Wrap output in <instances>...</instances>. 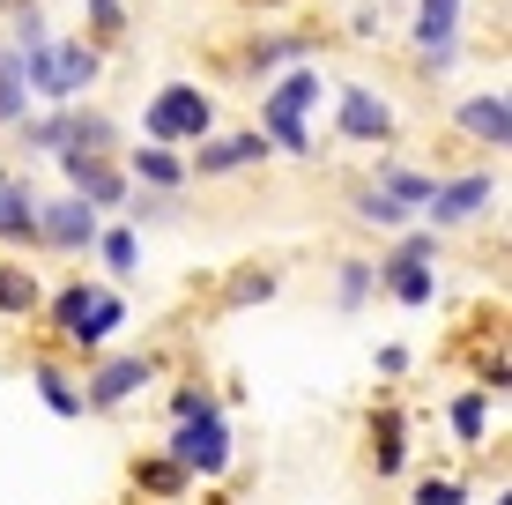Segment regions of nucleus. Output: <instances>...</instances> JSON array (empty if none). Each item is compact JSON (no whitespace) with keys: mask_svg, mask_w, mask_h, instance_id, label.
Listing matches in <instances>:
<instances>
[{"mask_svg":"<svg viewBox=\"0 0 512 505\" xmlns=\"http://www.w3.org/2000/svg\"><path fill=\"white\" fill-rule=\"evenodd\" d=\"M141 127H149L156 149L164 142H201V134L216 127V104L193 90V82H164V90L149 97V119H141Z\"/></svg>","mask_w":512,"mask_h":505,"instance_id":"f257e3e1","label":"nucleus"},{"mask_svg":"<svg viewBox=\"0 0 512 505\" xmlns=\"http://www.w3.org/2000/svg\"><path fill=\"white\" fill-rule=\"evenodd\" d=\"M312 104H320V67H297L290 82H282V90L268 97V112H260V142H275V149H305L312 134H305V112Z\"/></svg>","mask_w":512,"mask_h":505,"instance_id":"f03ea898","label":"nucleus"},{"mask_svg":"<svg viewBox=\"0 0 512 505\" xmlns=\"http://www.w3.org/2000/svg\"><path fill=\"white\" fill-rule=\"evenodd\" d=\"M186 468V476H216L223 461H231V439H223V416L216 402H208L201 416H179V454H171Z\"/></svg>","mask_w":512,"mask_h":505,"instance_id":"7ed1b4c3","label":"nucleus"},{"mask_svg":"<svg viewBox=\"0 0 512 505\" xmlns=\"http://www.w3.org/2000/svg\"><path fill=\"white\" fill-rule=\"evenodd\" d=\"M119 320H127V305H119L112 290H60V327L75 342H104Z\"/></svg>","mask_w":512,"mask_h":505,"instance_id":"20e7f679","label":"nucleus"},{"mask_svg":"<svg viewBox=\"0 0 512 505\" xmlns=\"http://www.w3.org/2000/svg\"><path fill=\"white\" fill-rule=\"evenodd\" d=\"M38 238H45V246H60V253H82V246H97V208L82 201V194H67V201L38 208Z\"/></svg>","mask_w":512,"mask_h":505,"instance_id":"39448f33","label":"nucleus"},{"mask_svg":"<svg viewBox=\"0 0 512 505\" xmlns=\"http://www.w3.org/2000/svg\"><path fill=\"white\" fill-rule=\"evenodd\" d=\"M431 253H438V238H409V246H401V253L379 268V283L394 290L401 305H431V268H423Z\"/></svg>","mask_w":512,"mask_h":505,"instance_id":"423d86ee","label":"nucleus"},{"mask_svg":"<svg viewBox=\"0 0 512 505\" xmlns=\"http://www.w3.org/2000/svg\"><path fill=\"white\" fill-rule=\"evenodd\" d=\"M453 30H461V0H423L416 45H423V67H431V75H446V67H453Z\"/></svg>","mask_w":512,"mask_h":505,"instance_id":"0eeeda50","label":"nucleus"},{"mask_svg":"<svg viewBox=\"0 0 512 505\" xmlns=\"http://www.w3.org/2000/svg\"><path fill=\"white\" fill-rule=\"evenodd\" d=\"M342 134L349 142H386L394 134V104L372 90H342Z\"/></svg>","mask_w":512,"mask_h":505,"instance_id":"6e6552de","label":"nucleus"},{"mask_svg":"<svg viewBox=\"0 0 512 505\" xmlns=\"http://www.w3.org/2000/svg\"><path fill=\"white\" fill-rule=\"evenodd\" d=\"M149 379V357H112L104 372L90 379V409H112V402H127V394Z\"/></svg>","mask_w":512,"mask_h":505,"instance_id":"1a4fd4ad","label":"nucleus"},{"mask_svg":"<svg viewBox=\"0 0 512 505\" xmlns=\"http://www.w3.org/2000/svg\"><path fill=\"white\" fill-rule=\"evenodd\" d=\"M60 164H67V179H75V194L90 201V208H97V201L112 208L119 194H127V186H119V171H104L97 156H67V149H60Z\"/></svg>","mask_w":512,"mask_h":505,"instance_id":"9d476101","label":"nucleus"},{"mask_svg":"<svg viewBox=\"0 0 512 505\" xmlns=\"http://www.w3.org/2000/svg\"><path fill=\"white\" fill-rule=\"evenodd\" d=\"M461 127L475 134V142H498V149H505V134H512L505 97H475V104H461Z\"/></svg>","mask_w":512,"mask_h":505,"instance_id":"9b49d317","label":"nucleus"},{"mask_svg":"<svg viewBox=\"0 0 512 505\" xmlns=\"http://www.w3.org/2000/svg\"><path fill=\"white\" fill-rule=\"evenodd\" d=\"M0 238H38V201L15 179H0Z\"/></svg>","mask_w":512,"mask_h":505,"instance_id":"f8f14e48","label":"nucleus"},{"mask_svg":"<svg viewBox=\"0 0 512 505\" xmlns=\"http://www.w3.org/2000/svg\"><path fill=\"white\" fill-rule=\"evenodd\" d=\"M490 186H498V179H461V186H446V194H431V216H438V223L475 216V208L490 201Z\"/></svg>","mask_w":512,"mask_h":505,"instance_id":"ddd939ff","label":"nucleus"},{"mask_svg":"<svg viewBox=\"0 0 512 505\" xmlns=\"http://www.w3.org/2000/svg\"><path fill=\"white\" fill-rule=\"evenodd\" d=\"M253 156H268V142H260V134L216 142V149H201V179H216V171H238V164H253Z\"/></svg>","mask_w":512,"mask_h":505,"instance_id":"4468645a","label":"nucleus"},{"mask_svg":"<svg viewBox=\"0 0 512 505\" xmlns=\"http://www.w3.org/2000/svg\"><path fill=\"white\" fill-rule=\"evenodd\" d=\"M23 104H30L23 60H15V52H0V119H23Z\"/></svg>","mask_w":512,"mask_h":505,"instance_id":"2eb2a0df","label":"nucleus"},{"mask_svg":"<svg viewBox=\"0 0 512 505\" xmlns=\"http://www.w3.org/2000/svg\"><path fill=\"white\" fill-rule=\"evenodd\" d=\"M134 171H141L149 186H179V179H186V164H179L171 149H141V156H134Z\"/></svg>","mask_w":512,"mask_h":505,"instance_id":"dca6fc26","label":"nucleus"},{"mask_svg":"<svg viewBox=\"0 0 512 505\" xmlns=\"http://www.w3.org/2000/svg\"><path fill=\"white\" fill-rule=\"evenodd\" d=\"M30 305H38V283L23 268H0V312H30Z\"/></svg>","mask_w":512,"mask_h":505,"instance_id":"f3484780","label":"nucleus"},{"mask_svg":"<svg viewBox=\"0 0 512 505\" xmlns=\"http://www.w3.org/2000/svg\"><path fill=\"white\" fill-rule=\"evenodd\" d=\"M104 260H112V275H134V260H141V238L134 231H112V238H97Z\"/></svg>","mask_w":512,"mask_h":505,"instance_id":"a211bd4d","label":"nucleus"},{"mask_svg":"<svg viewBox=\"0 0 512 505\" xmlns=\"http://www.w3.org/2000/svg\"><path fill=\"white\" fill-rule=\"evenodd\" d=\"M386 186H394L386 201H401V208H409V201H431V194H438V186H431V179H416V171H386Z\"/></svg>","mask_w":512,"mask_h":505,"instance_id":"6ab92c4d","label":"nucleus"},{"mask_svg":"<svg viewBox=\"0 0 512 505\" xmlns=\"http://www.w3.org/2000/svg\"><path fill=\"white\" fill-rule=\"evenodd\" d=\"M483 394H461V402H453V431H461V439H483Z\"/></svg>","mask_w":512,"mask_h":505,"instance_id":"aec40b11","label":"nucleus"},{"mask_svg":"<svg viewBox=\"0 0 512 505\" xmlns=\"http://www.w3.org/2000/svg\"><path fill=\"white\" fill-rule=\"evenodd\" d=\"M38 387H45V402H52V409H60V416H75V409H82V394H75V387H67V379H60V372H52V364H45V372H38Z\"/></svg>","mask_w":512,"mask_h":505,"instance_id":"412c9836","label":"nucleus"},{"mask_svg":"<svg viewBox=\"0 0 512 505\" xmlns=\"http://www.w3.org/2000/svg\"><path fill=\"white\" fill-rule=\"evenodd\" d=\"M179 476H186V468H179V461H156V468H149V476H141V483H149V491H156V498H171V491H179Z\"/></svg>","mask_w":512,"mask_h":505,"instance_id":"4be33fe9","label":"nucleus"},{"mask_svg":"<svg viewBox=\"0 0 512 505\" xmlns=\"http://www.w3.org/2000/svg\"><path fill=\"white\" fill-rule=\"evenodd\" d=\"M372 290V268H342V305H357Z\"/></svg>","mask_w":512,"mask_h":505,"instance_id":"5701e85b","label":"nucleus"},{"mask_svg":"<svg viewBox=\"0 0 512 505\" xmlns=\"http://www.w3.org/2000/svg\"><path fill=\"white\" fill-rule=\"evenodd\" d=\"M90 23L97 30H119V23H127V8H119V0H90Z\"/></svg>","mask_w":512,"mask_h":505,"instance_id":"b1692460","label":"nucleus"},{"mask_svg":"<svg viewBox=\"0 0 512 505\" xmlns=\"http://www.w3.org/2000/svg\"><path fill=\"white\" fill-rule=\"evenodd\" d=\"M416 505H461V483H423Z\"/></svg>","mask_w":512,"mask_h":505,"instance_id":"393cba45","label":"nucleus"},{"mask_svg":"<svg viewBox=\"0 0 512 505\" xmlns=\"http://www.w3.org/2000/svg\"><path fill=\"white\" fill-rule=\"evenodd\" d=\"M357 208H364V216H379V223H394V216H401V201H386V194H364Z\"/></svg>","mask_w":512,"mask_h":505,"instance_id":"a878e982","label":"nucleus"}]
</instances>
